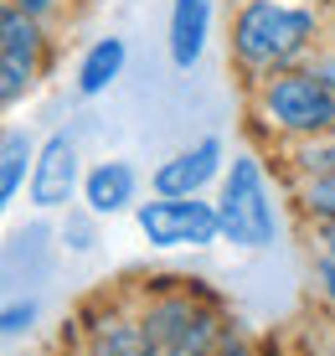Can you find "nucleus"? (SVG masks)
Returning a JSON list of instances; mask_svg holds the SVG:
<instances>
[{"label":"nucleus","instance_id":"f3484780","mask_svg":"<svg viewBox=\"0 0 335 356\" xmlns=\"http://www.w3.org/2000/svg\"><path fill=\"white\" fill-rule=\"evenodd\" d=\"M315 284H320V300L335 315V253H315Z\"/></svg>","mask_w":335,"mask_h":356},{"label":"nucleus","instance_id":"f03ea898","mask_svg":"<svg viewBox=\"0 0 335 356\" xmlns=\"http://www.w3.org/2000/svg\"><path fill=\"white\" fill-rule=\"evenodd\" d=\"M134 315L150 356H217L232 336L222 294L206 289V279H155Z\"/></svg>","mask_w":335,"mask_h":356},{"label":"nucleus","instance_id":"4468645a","mask_svg":"<svg viewBox=\"0 0 335 356\" xmlns=\"http://www.w3.org/2000/svg\"><path fill=\"white\" fill-rule=\"evenodd\" d=\"M294 207H300L315 227L335 222V170H325V176H300V181H294Z\"/></svg>","mask_w":335,"mask_h":356},{"label":"nucleus","instance_id":"39448f33","mask_svg":"<svg viewBox=\"0 0 335 356\" xmlns=\"http://www.w3.org/2000/svg\"><path fill=\"white\" fill-rule=\"evenodd\" d=\"M134 227L155 253H206L222 243V217L217 202L202 196H160L150 191V202L134 207Z\"/></svg>","mask_w":335,"mask_h":356},{"label":"nucleus","instance_id":"1a4fd4ad","mask_svg":"<svg viewBox=\"0 0 335 356\" xmlns=\"http://www.w3.org/2000/svg\"><path fill=\"white\" fill-rule=\"evenodd\" d=\"M140 170H134L124 155H108V161L88 165V176H83V212L93 217V222H104V217H124L140 207Z\"/></svg>","mask_w":335,"mask_h":356},{"label":"nucleus","instance_id":"412c9836","mask_svg":"<svg viewBox=\"0 0 335 356\" xmlns=\"http://www.w3.org/2000/svg\"><path fill=\"white\" fill-rule=\"evenodd\" d=\"M315 243H320V253H335V222L315 227Z\"/></svg>","mask_w":335,"mask_h":356},{"label":"nucleus","instance_id":"9d476101","mask_svg":"<svg viewBox=\"0 0 335 356\" xmlns=\"http://www.w3.org/2000/svg\"><path fill=\"white\" fill-rule=\"evenodd\" d=\"M212 26H217V0H170L165 16V52L176 72L202 67L206 47H212Z\"/></svg>","mask_w":335,"mask_h":356},{"label":"nucleus","instance_id":"20e7f679","mask_svg":"<svg viewBox=\"0 0 335 356\" xmlns=\"http://www.w3.org/2000/svg\"><path fill=\"white\" fill-rule=\"evenodd\" d=\"M253 114L263 119L268 134H284V140L304 145V140H320V134L335 129V93L315 72V63L284 67L274 78L253 83Z\"/></svg>","mask_w":335,"mask_h":356},{"label":"nucleus","instance_id":"ddd939ff","mask_svg":"<svg viewBox=\"0 0 335 356\" xmlns=\"http://www.w3.org/2000/svg\"><path fill=\"white\" fill-rule=\"evenodd\" d=\"M36 134L21 129V124H6L0 134V207H10L31 181V165H36Z\"/></svg>","mask_w":335,"mask_h":356},{"label":"nucleus","instance_id":"6e6552de","mask_svg":"<svg viewBox=\"0 0 335 356\" xmlns=\"http://www.w3.org/2000/svg\"><path fill=\"white\" fill-rule=\"evenodd\" d=\"M222 170H227V145L217 134H202V140L181 145L176 155H165L150 170V191H160V196H206L222 181Z\"/></svg>","mask_w":335,"mask_h":356},{"label":"nucleus","instance_id":"aec40b11","mask_svg":"<svg viewBox=\"0 0 335 356\" xmlns=\"http://www.w3.org/2000/svg\"><path fill=\"white\" fill-rule=\"evenodd\" d=\"M315 72L330 83V93H335V52H330V57H315Z\"/></svg>","mask_w":335,"mask_h":356},{"label":"nucleus","instance_id":"9b49d317","mask_svg":"<svg viewBox=\"0 0 335 356\" xmlns=\"http://www.w3.org/2000/svg\"><path fill=\"white\" fill-rule=\"evenodd\" d=\"M83 356H150L140 315L119 310V305H98L83 325Z\"/></svg>","mask_w":335,"mask_h":356},{"label":"nucleus","instance_id":"6ab92c4d","mask_svg":"<svg viewBox=\"0 0 335 356\" xmlns=\"http://www.w3.org/2000/svg\"><path fill=\"white\" fill-rule=\"evenodd\" d=\"M217 356H258V351H253V341H247L243 330H232V336H227V346H222Z\"/></svg>","mask_w":335,"mask_h":356},{"label":"nucleus","instance_id":"2eb2a0df","mask_svg":"<svg viewBox=\"0 0 335 356\" xmlns=\"http://www.w3.org/2000/svg\"><path fill=\"white\" fill-rule=\"evenodd\" d=\"M294 176H325V170H335V129L320 134V140H304L294 145Z\"/></svg>","mask_w":335,"mask_h":356},{"label":"nucleus","instance_id":"dca6fc26","mask_svg":"<svg viewBox=\"0 0 335 356\" xmlns=\"http://www.w3.org/2000/svg\"><path fill=\"white\" fill-rule=\"evenodd\" d=\"M36 300H6V310H0V336L6 341H21V336H31L36 330Z\"/></svg>","mask_w":335,"mask_h":356},{"label":"nucleus","instance_id":"0eeeda50","mask_svg":"<svg viewBox=\"0 0 335 356\" xmlns=\"http://www.w3.org/2000/svg\"><path fill=\"white\" fill-rule=\"evenodd\" d=\"M83 155H78V140L67 129H52L42 134L36 145V165H31V181H26V202L36 212H67L72 196H83Z\"/></svg>","mask_w":335,"mask_h":356},{"label":"nucleus","instance_id":"423d86ee","mask_svg":"<svg viewBox=\"0 0 335 356\" xmlns=\"http://www.w3.org/2000/svg\"><path fill=\"white\" fill-rule=\"evenodd\" d=\"M42 63H47L42 21L26 16L21 6H6V10H0V104L16 108L21 98L36 88Z\"/></svg>","mask_w":335,"mask_h":356},{"label":"nucleus","instance_id":"f257e3e1","mask_svg":"<svg viewBox=\"0 0 335 356\" xmlns=\"http://www.w3.org/2000/svg\"><path fill=\"white\" fill-rule=\"evenodd\" d=\"M320 31H325V21H320V6H309V0H243L232 10L227 47L232 63L253 83H263L284 67H304Z\"/></svg>","mask_w":335,"mask_h":356},{"label":"nucleus","instance_id":"f8f14e48","mask_svg":"<svg viewBox=\"0 0 335 356\" xmlns=\"http://www.w3.org/2000/svg\"><path fill=\"white\" fill-rule=\"evenodd\" d=\"M124 67H129V42L124 36H98V42L83 47L78 67H72V88H78V98H104L124 78Z\"/></svg>","mask_w":335,"mask_h":356},{"label":"nucleus","instance_id":"4be33fe9","mask_svg":"<svg viewBox=\"0 0 335 356\" xmlns=\"http://www.w3.org/2000/svg\"><path fill=\"white\" fill-rule=\"evenodd\" d=\"M309 6H320V0H309Z\"/></svg>","mask_w":335,"mask_h":356},{"label":"nucleus","instance_id":"a211bd4d","mask_svg":"<svg viewBox=\"0 0 335 356\" xmlns=\"http://www.w3.org/2000/svg\"><path fill=\"white\" fill-rule=\"evenodd\" d=\"M10 6H21V10H26V16H36V21H47V16H52V10L62 6V0H10Z\"/></svg>","mask_w":335,"mask_h":356},{"label":"nucleus","instance_id":"5701e85b","mask_svg":"<svg viewBox=\"0 0 335 356\" xmlns=\"http://www.w3.org/2000/svg\"><path fill=\"white\" fill-rule=\"evenodd\" d=\"M325 6H335V0H325Z\"/></svg>","mask_w":335,"mask_h":356},{"label":"nucleus","instance_id":"7ed1b4c3","mask_svg":"<svg viewBox=\"0 0 335 356\" xmlns=\"http://www.w3.org/2000/svg\"><path fill=\"white\" fill-rule=\"evenodd\" d=\"M217 217H222V243L238 253H268L284 238V207L274 191V176L253 150H238L217 181Z\"/></svg>","mask_w":335,"mask_h":356},{"label":"nucleus","instance_id":"b1692460","mask_svg":"<svg viewBox=\"0 0 335 356\" xmlns=\"http://www.w3.org/2000/svg\"><path fill=\"white\" fill-rule=\"evenodd\" d=\"M330 356H335V346H330Z\"/></svg>","mask_w":335,"mask_h":356}]
</instances>
